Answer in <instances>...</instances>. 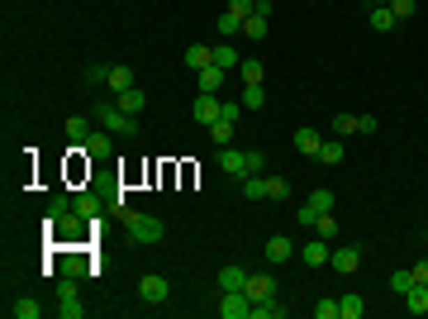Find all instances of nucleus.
Wrapping results in <instances>:
<instances>
[{
    "label": "nucleus",
    "instance_id": "9",
    "mask_svg": "<svg viewBox=\"0 0 428 319\" xmlns=\"http://www.w3.org/2000/svg\"><path fill=\"white\" fill-rule=\"evenodd\" d=\"M328 267H333V272H343V276H352V272L362 267V248H357V243H352V248H333Z\"/></svg>",
    "mask_w": 428,
    "mask_h": 319
},
{
    "label": "nucleus",
    "instance_id": "20",
    "mask_svg": "<svg viewBox=\"0 0 428 319\" xmlns=\"http://www.w3.org/2000/svg\"><path fill=\"white\" fill-rule=\"evenodd\" d=\"M404 310L409 315H428V286H409L404 291Z\"/></svg>",
    "mask_w": 428,
    "mask_h": 319
},
{
    "label": "nucleus",
    "instance_id": "42",
    "mask_svg": "<svg viewBox=\"0 0 428 319\" xmlns=\"http://www.w3.org/2000/svg\"><path fill=\"white\" fill-rule=\"evenodd\" d=\"M314 319H338V300H319V305H314Z\"/></svg>",
    "mask_w": 428,
    "mask_h": 319
},
{
    "label": "nucleus",
    "instance_id": "4",
    "mask_svg": "<svg viewBox=\"0 0 428 319\" xmlns=\"http://www.w3.org/2000/svg\"><path fill=\"white\" fill-rule=\"evenodd\" d=\"M219 315L224 319H252V300H247V291H219Z\"/></svg>",
    "mask_w": 428,
    "mask_h": 319
},
{
    "label": "nucleus",
    "instance_id": "32",
    "mask_svg": "<svg viewBox=\"0 0 428 319\" xmlns=\"http://www.w3.org/2000/svg\"><path fill=\"white\" fill-rule=\"evenodd\" d=\"M286 315V305H276V295H271V300H257V305H252V319H281Z\"/></svg>",
    "mask_w": 428,
    "mask_h": 319
},
{
    "label": "nucleus",
    "instance_id": "40",
    "mask_svg": "<svg viewBox=\"0 0 428 319\" xmlns=\"http://www.w3.org/2000/svg\"><path fill=\"white\" fill-rule=\"evenodd\" d=\"M257 10V0H229V15H238V20H247Z\"/></svg>",
    "mask_w": 428,
    "mask_h": 319
},
{
    "label": "nucleus",
    "instance_id": "6",
    "mask_svg": "<svg viewBox=\"0 0 428 319\" xmlns=\"http://www.w3.org/2000/svg\"><path fill=\"white\" fill-rule=\"evenodd\" d=\"M219 167H224L229 177H247V172H252V158H247V153H238V148L229 143V148H219Z\"/></svg>",
    "mask_w": 428,
    "mask_h": 319
},
{
    "label": "nucleus",
    "instance_id": "16",
    "mask_svg": "<svg viewBox=\"0 0 428 319\" xmlns=\"http://www.w3.org/2000/svg\"><path fill=\"white\" fill-rule=\"evenodd\" d=\"M186 67H190V72H205V67H214V48H210V43H195V48H186Z\"/></svg>",
    "mask_w": 428,
    "mask_h": 319
},
{
    "label": "nucleus",
    "instance_id": "30",
    "mask_svg": "<svg viewBox=\"0 0 428 319\" xmlns=\"http://www.w3.org/2000/svg\"><path fill=\"white\" fill-rule=\"evenodd\" d=\"M343 153H348V148H343V138H323L319 162H328V167H333V162H343Z\"/></svg>",
    "mask_w": 428,
    "mask_h": 319
},
{
    "label": "nucleus",
    "instance_id": "2",
    "mask_svg": "<svg viewBox=\"0 0 428 319\" xmlns=\"http://www.w3.org/2000/svg\"><path fill=\"white\" fill-rule=\"evenodd\" d=\"M124 224H129V239H134V243H162V234H167L162 219L138 214V210H124Z\"/></svg>",
    "mask_w": 428,
    "mask_h": 319
},
{
    "label": "nucleus",
    "instance_id": "3",
    "mask_svg": "<svg viewBox=\"0 0 428 319\" xmlns=\"http://www.w3.org/2000/svg\"><path fill=\"white\" fill-rule=\"evenodd\" d=\"M57 315H62V319H81V315H86V305H81V286H77V276H67V281L57 286Z\"/></svg>",
    "mask_w": 428,
    "mask_h": 319
},
{
    "label": "nucleus",
    "instance_id": "7",
    "mask_svg": "<svg viewBox=\"0 0 428 319\" xmlns=\"http://www.w3.org/2000/svg\"><path fill=\"white\" fill-rule=\"evenodd\" d=\"M328 210H333V191H314L309 205H300V224H314V219L328 214Z\"/></svg>",
    "mask_w": 428,
    "mask_h": 319
},
{
    "label": "nucleus",
    "instance_id": "11",
    "mask_svg": "<svg viewBox=\"0 0 428 319\" xmlns=\"http://www.w3.org/2000/svg\"><path fill=\"white\" fill-rule=\"evenodd\" d=\"M72 210H77L86 224H95V219L105 214V205H100V195H91V191H86V195H72Z\"/></svg>",
    "mask_w": 428,
    "mask_h": 319
},
{
    "label": "nucleus",
    "instance_id": "17",
    "mask_svg": "<svg viewBox=\"0 0 428 319\" xmlns=\"http://www.w3.org/2000/svg\"><path fill=\"white\" fill-rule=\"evenodd\" d=\"M114 101H119V110H124V114H143V105H148V96H143L138 86H129V91H119Z\"/></svg>",
    "mask_w": 428,
    "mask_h": 319
},
{
    "label": "nucleus",
    "instance_id": "24",
    "mask_svg": "<svg viewBox=\"0 0 428 319\" xmlns=\"http://www.w3.org/2000/svg\"><path fill=\"white\" fill-rule=\"evenodd\" d=\"M195 77H200V91H214V96H219V86L229 81V72H224V67H205V72H195Z\"/></svg>",
    "mask_w": 428,
    "mask_h": 319
},
{
    "label": "nucleus",
    "instance_id": "14",
    "mask_svg": "<svg viewBox=\"0 0 428 319\" xmlns=\"http://www.w3.org/2000/svg\"><path fill=\"white\" fill-rule=\"evenodd\" d=\"M238 191L247 200H267V177H262V172H247V177H238Z\"/></svg>",
    "mask_w": 428,
    "mask_h": 319
},
{
    "label": "nucleus",
    "instance_id": "41",
    "mask_svg": "<svg viewBox=\"0 0 428 319\" xmlns=\"http://www.w3.org/2000/svg\"><path fill=\"white\" fill-rule=\"evenodd\" d=\"M243 114V101H224V110H219V119H229V124H238Z\"/></svg>",
    "mask_w": 428,
    "mask_h": 319
},
{
    "label": "nucleus",
    "instance_id": "38",
    "mask_svg": "<svg viewBox=\"0 0 428 319\" xmlns=\"http://www.w3.org/2000/svg\"><path fill=\"white\" fill-rule=\"evenodd\" d=\"M219 34H229V38H234V34H243V20L224 10V15H219Z\"/></svg>",
    "mask_w": 428,
    "mask_h": 319
},
{
    "label": "nucleus",
    "instance_id": "44",
    "mask_svg": "<svg viewBox=\"0 0 428 319\" xmlns=\"http://www.w3.org/2000/svg\"><path fill=\"white\" fill-rule=\"evenodd\" d=\"M357 133H376V114H357Z\"/></svg>",
    "mask_w": 428,
    "mask_h": 319
},
{
    "label": "nucleus",
    "instance_id": "23",
    "mask_svg": "<svg viewBox=\"0 0 428 319\" xmlns=\"http://www.w3.org/2000/svg\"><path fill=\"white\" fill-rule=\"evenodd\" d=\"M367 315V300H362V295H343V300H338V319H362Z\"/></svg>",
    "mask_w": 428,
    "mask_h": 319
},
{
    "label": "nucleus",
    "instance_id": "46",
    "mask_svg": "<svg viewBox=\"0 0 428 319\" xmlns=\"http://www.w3.org/2000/svg\"><path fill=\"white\" fill-rule=\"evenodd\" d=\"M372 5H390V0H372Z\"/></svg>",
    "mask_w": 428,
    "mask_h": 319
},
{
    "label": "nucleus",
    "instance_id": "12",
    "mask_svg": "<svg viewBox=\"0 0 428 319\" xmlns=\"http://www.w3.org/2000/svg\"><path fill=\"white\" fill-rule=\"evenodd\" d=\"M300 258H305L309 267H323L328 258H333V248H328V239H319V234H314V243H305V248H300Z\"/></svg>",
    "mask_w": 428,
    "mask_h": 319
},
{
    "label": "nucleus",
    "instance_id": "27",
    "mask_svg": "<svg viewBox=\"0 0 428 319\" xmlns=\"http://www.w3.org/2000/svg\"><path fill=\"white\" fill-rule=\"evenodd\" d=\"M86 153H91V158H105V153H109V129H91V138H86Z\"/></svg>",
    "mask_w": 428,
    "mask_h": 319
},
{
    "label": "nucleus",
    "instance_id": "1",
    "mask_svg": "<svg viewBox=\"0 0 428 319\" xmlns=\"http://www.w3.org/2000/svg\"><path fill=\"white\" fill-rule=\"evenodd\" d=\"M95 119H100V129L124 133V138H134V133H138V119H134V114H124L114 96H100V101H95Z\"/></svg>",
    "mask_w": 428,
    "mask_h": 319
},
{
    "label": "nucleus",
    "instance_id": "13",
    "mask_svg": "<svg viewBox=\"0 0 428 319\" xmlns=\"http://www.w3.org/2000/svg\"><path fill=\"white\" fill-rule=\"evenodd\" d=\"M295 148H300L305 158H319V148H323V133H319V129H295Z\"/></svg>",
    "mask_w": 428,
    "mask_h": 319
},
{
    "label": "nucleus",
    "instance_id": "37",
    "mask_svg": "<svg viewBox=\"0 0 428 319\" xmlns=\"http://www.w3.org/2000/svg\"><path fill=\"white\" fill-rule=\"evenodd\" d=\"M414 10H419V0H390V15H395V20H409V15H414Z\"/></svg>",
    "mask_w": 428,
    "mask_h": 319
},
{
    "label": "nucleus",
    "instance_id": "29",
    "mask_svg": "<svg viewBox=\"0 0 428 319\" xmlns=\"http://www.w3.org/2000/svg\"><path fill=\"white\" fill-rule=\"evenodd\" d=\"M62 133H67V138H72V143H86V138H91V124H86V119H81V114H72V119H67V124H62Z\"/></svg>",
    "mask_w": 428,
    "mask_h": 319
},
{
    "label": "nucleus",
    "instance_id": "45",
    "mask_svg": "<svg viewBox=\"0 0 428 319\" xmlns=\"http://www.w3.org/2000/svg\"><path fill=\"white\" fill-rule=\"evenodd\" d=\"M409 272H414V286H428V258L419 267H409Z\"/></svg>",
    "mask_w": 428,
    "mask_h": 319
},
{
    "label": "nucleus",
    "instance_id": "35",
    "mask_svg": "<svg viewBox=\"0 0 428 319\" xmlns=\"http://www.w3.org/2000/svg\"><path fill=\"white\" fill-rule=\"evenodd\" d=\"M348 133H357V114H338L333 119V138H348Z\"/></svg>",
    "mask_w": 428,
    "mask_h": 319
},
{
    "label": "nucleus",
    "instance_id": "39",
    "mask_svg": "<svg viewBox=\"0 0 428 319\" xmlns=\"http://www.w3.org/2000/svg\"><path fill=\"white\" fill-rule=\"evenodd\" d=\"M409 286H414V272H395V276H390V291L395 295H404Z\"/></svg>",
    "mask_w": 428,
    "mask_h": 319
},
{
    "label": "nucleus",
    "instance_id": "36",
    "mask_svg": "<svg viewBox=\"0 0 428 319\" xmlns=\"http://www.w3.org/2000/svg\"><path fill=\"white\" fill-rule=\"evenodd\" d=\"M291 186H286V177H267V200H286Z\"/></svg>",
    "mask_w": 428,
    "mask_h": 319
},
{
    "label": "nucleus",
    "instance_id": "26",
    "mask_svg": "<svg viewBox=\"0 0 428 319\" xmlns=\"http://www.w3.org/2000/svg\"><path fill=\"white\" fill-rule=\"evenodd\" d=\"M234 129H238V124H229V119H214V124H210L214 148H229V143H234Z\"/></svg>",
    "mask_w": 428,
    "mask_h": 319
},
{
    "label": "nucleus",
    "instance_id": "31",
    "mask_svg": "<svg viewBox=\"0 0 428 319\" xmlns=\"http://www.w3.org/2000/svg\"><path fill=\"white\" fill-rule=\"evenodd\" d=\"M10 315H15V319H38V315H43V305L24 295V300H15V305H10Z\"/></svg>",
    "mask_w": 428,
    "mask_h": 319
},
{
    "label": "nucleus",
    "instance_id": "22",
    "mask_svg": "<svg viewBox=\"0 0 428 319\" xmlns=\"http://www.w3.org/2000/svg\"><path fill=\"white\" fill-rule=\"evenodd\" d=\"M105 86H109V96H119V91H129V86H134V72H129V67H109Z\"/></svg>",
    "mask_w": 428,
    "mask_h": 319
},
{
    "label": "nucleus",
    "instance_id": "5",
    "mask_svg": "<svg viewBox=\"0 0 428 319\" xmlns=\"http://www.w3.org/2000/svg\"><path fill=\"white\" fill-rule=\"evenodd\" d=\"M138 295H143L148 305H162V300L171 295V281H167V276H158V272H148V276L138 281Z\"/></svg>",
    "mask_w": 428,
    "mask_h": 319
},
{
    "label": "nucleus",
    "instance_id": "18",
    "mask_svg": "<svg viewBox=\"0 0 428 319\" xmlns=\"http://www.w3.org/2000/svg\"><path fill=\"white\" fill-rule=\"evenodd\" d=\"M247 276H252V272H243V267H224V272H219V291H243Z\"/></svg>",
    "mask_w": 428,
    "mask_h": 319
},
{
    "label": "nucleus",
    "instance_id": "34",
    "mask_svg": "<svg viewBox=\"0 0 428 319\" xmlns=\"http://www.w3.org/2000/svg\"><path fill=\"white\" fill-rule=\"evenodd\" d=\"M314 234H319V239H338V219H333V210L314 219Z\"/></svg>",
    "mask_w": 428,
    "mask_h": 319
},
{
    "label": "nucleus",
    "instance_id": "19",
    "mask_svg": "<svg viewBox=\"0 0 428 319\" xmlns=\"http://www.w3.org/2000/svg\"><path fill=\"white\" fill-rule=\"evenodd\" d=\"M262 77H267V72H262L257 57H243V62H238V81H243V86H262Z\"/></svg>",
    "mask_w": 428,
    "mask_h": 319
},
{
    "label": "nucleus",
    "instance_id": "10",
    "mask_svg": "<svg viewBox=\"0 0 428 319\" xmlns=\"http://www.w3.org/2000/svg\"><path fill=\"white\" fill-rule=\"evenodd\" d=\"M243 291H247V300H252V305H257V300H271V295H276V281H271L267 272H252V276H247V286H243Z\"/></svg>",
    "mask_w": 428,
    "mask_h": 319
},
{
    "label": "nucleus",
    "instance_id": "15",
    "mask_svg": "<svg viewBox=\"0 0 428 319\" xmlns=\"http://www.w3.org/2000/svg\"><path fill=\"white\" fill-rule=\"evenodd\" d=\"M291 258H295V243L276 234V239L267 243V262H271V267H281V262H291Z\"/></svg>",
    "mask_w": 428,
    "mask_h": 319
},
{
    "label": "nucleus",
    "instance_id": "28",
    "mask_svg": "<svg viewBox=\"0 0 428 319\" xmlns=\"http://www.w3.org/2000/svg\"><path fill=\"white\" fill-rule=\"evenodd\" d=\"M372 29H381V34H390V29H400V20L390 15V5H376V10H372Z\"/></svg>",
    "mask_w": 428,
    "mask_h": 319
},
{
    "label": "nucleus",
    "instance_id": "25",
    "mask_svg": "<svg viewBox=\"0 0 428 319\" xmlns=\"http://www.w3.org/2000/svg\"><path fill=\"white\" fill-rule=\"evenodd\" d=\"M214 67H224V72H238V48H229V43H214Z\"/></svg>",
    "mask_w": 428,
    "mask_h": 319
},
{
    "label": "nucleus",
    "instance_id": "21",
    "mask_svg": "<svg viewBox=\"0 0 428 319\" xmlns=\"http://www.w3.org/2000/svg\"><path fill=\"white\" fill-rule=\"evenodd\" d=\"M267 29H271V20H267V15H257V10H252V15L243 20V38H267Z\"/></svg>",
    "mask_w": 428,
    "mask_h": 319
},
{
    "label": "nucleus",
    "instance_id": "8",
    "mask_svg": "<svg viewBox=\"0 0 428 319\" xmlns=\"http://www.w3.org/2000/svg\"><path fill=\"white\" fill-rule=\"evenodd\" d=\"M219 110H224V101H219L214 91H200V96H195V119H200L205 129H210L214 119H219Z\"/></svg>",
    "mask_w": 428,
    "mask_h": 319
},
{
    "label": "nucleus",
    "instance_id": "33",
    "mask_svg": "<svg viewBox=\"0 0 428 319\" xmlns=\"http://www.w3.org/2000/svg\"><path fill=\"white\" fill-rule=\"evenodd\" d=\"M267 105V91L262 86H243V110H262Z\"/></svg>",
    "mask_w": 428,
    "mask_h": 319
},
{
    "label": "nucleus",
    "instance_id": "43",
    "mask_svg": "<svg viewBox=\"0 0 428 319\" xmlns=\"http://www.w3.org/2000/svg\"><path fill=\"white\" fill-rule=\"evenodd\" d=\"M105 77H109V67H86V81H91V86H100Z\"/></svg>",
    "mask_w": 428,
    "mask_h": 319
}]
</instances>
